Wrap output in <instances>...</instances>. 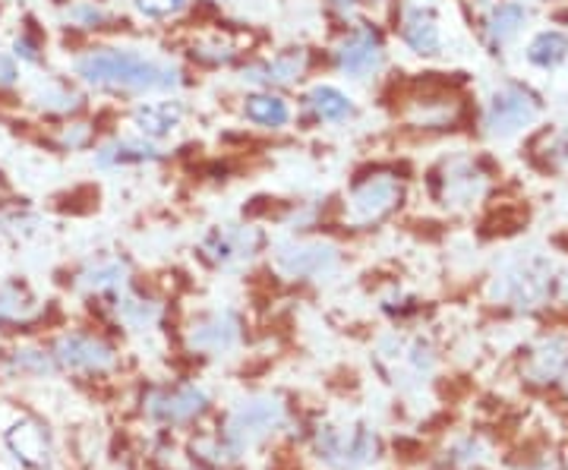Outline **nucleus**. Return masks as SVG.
<instances>
[{"label": "nucleus", "mask_w": 568, "mask_h": 470, "mask_svg": "<svg viewBox=\"0 0 568 470\" xmlns=\"http://www.w3.org/2000/svg\"><path fill=\"white\" fill-rule=\"evenodd\" d=\"M73 73L111 95H159L183 85V73L174 63L140 48H89L73 61Z\"/></svg>", "instance_id": "1"}, {"label": "nucleus", "mask_w": 568, "mask_h": 470, "mask_svg": "<svg viewBox=\"0 0 568 470\" xmlns=\"http://www.w3.org/2000/svg\"><path fill=\"white\" fill-rule=\"evenodd\" d=\"M316 451L323 454L332 468L338 470H357L376 451V436L366 423H323L316 430Z\"/></svg>", "instance_id": "2"}, {"label": "nucleus", "mask_w": 568, "mask_h": 470, "mask_svg": "<svg viewBox=\"0 0 568 470\" xmlns=\"http://www.w3.org/2000/svg\"><path fill=\"white\" fill-rule=\"evenodd\" d=\"M402 196H405V186L395 174H366L347 193L345 218L354 227L376 225L402 203Z\"/></svg>", "instance_id": "3"}, {"label": "nucleus", "mask_w": 568, "mask_h": 470, "mask_svg": "<svg viewBox=\"0 0 568 470\" xmlns=\"http://www.w3.org/2000/svg\"><path fill=\"white\" fill-rule=\"evenodd\" d=\"M386 63V41L373 22H354L335 44V67L347 80H369Z\"/></svg>", "instance_id": "4"}, {"label": "nucleus", "mask_w": 568, "mask_h": 470, "mask_svg": "<svg viewBox=\"0 0 568 470\" xmlns=\"http://www.w3.org/2000/svg\"><path fill=\"white\" fill-rule=\"evenodd\" d=\"M265 234L253 225H219L209 227L200 241V253L215 268H237L256 259L263 249Z\"/></svg>", "instance_id": "5"}, {"label": "nucleus", "mask_w": 568, "mask_h": 470, "mask_svg": "<svg viewBox=\"0 0 568 470\" xmlns=\"http://www.w3.org/2000/svg\"><path fill=\"white\" fill-rule=\"evenodd\" d=\"M342 263V249L328 241H287L275 246V268L284 278L306 282V278H325Z\"/></svg>", "instance_id": "6"}, {"label": "nucleus", "mask_w": 568, "mask_h": 470, "mask_svg": "<svg viewBox=\"0 0 568 470\" xmlns=\"http://www.w3.org/2000/svg\"><path fill=\"white\" fill-rule=\"evenodd\" d=\"M244 323L234 309H212L196 316L186 328V345L200 354H227L241 345Z\"/></svg>", "instance_id": "7"}, {"label": "nucleus", "mask_w": 568, "mask_h": 470, "mask_svg": "<svg viewBox=\"0 0 568 470\" xmlns=\"http://www.w3.org/2000/svg\"><path fill=\"white\" fill-rule=\"evenodd\" d=\"M282 420L284 408L275 398H250V401H244L241 408L231 413L224 436H227V442H231L234 449L241 451L244 446H250V442L268 436L275 427H282Z\"/></svg>", "instance_id": "8"}, {"label": "nucleus", "mask_w": 568, "mask_h": 470, "mask_svg": "<svg viewBox=\"0 0 568 470\" xmlns=\"http://www.w3.org/2000/svg\"><path fill=\"white\" fill-rule=\"evenodd\" d=\"M310 70V51L294 44L278 51L272 61H253L241 70V80L256 85V89H272V85H294Z\"/></svg>", "instance_id": "9"}, {"label": "nucleus", "mask_w": 568, "mask_h": 470, "mask_svg": "<svg viewBox=\"0 0 568 470\" xmlns=\"http://www.w3.org/2000/svg\"><path fill=\"white\" fill-rule=\"evenodd\" d=\"M54 360L61 367L80 369V372H108L118 364V354H114L111 345H104L102 338L73 331V335H63L61 341H58Z\"/></svg>", "instance_id": "10"}, {"label": "nucleus", "mask_w": 568, "mask_h": 470, "mask_svg": "<svg viewBox=\"0 0 568 470\" xmlns=\"http://www.w3.org/2000/svg\"><path fill=\"white\" fill-rule=\"evenodd\" d=\"M537 111H540V104L530 92L518 89V85H506L489 102L487 126L493 133H515V130L528 126L537 117Z\"/></svg>", "instance_id": "11"}, {"label": "nucleus", "mask_w": 568, "mask_h": 470, "mask_svg": "<svg viewBox=\"0 0 568 470\" xmlns=\"http://www.w3.org/2000/svg\"><path fill=\"white\" fill-rule=\"evenodd\" d=\"M209 405L203 389L196 386H178V389H159L145 398V410L162 420V423H186L193 417H200Z\"/></svg>", "instance_id": "12"}, {"label": "nucleus", "mask_w": 568, "mask_h": 470, "mask_svg": "<svg viewBox=\"0 0 568 470\" xmlns=\"http://www.w3.org/2000/svg\"><path fill=\"white\" fill-rule=\"evenodd\" d=\"M186 108L178 99H162V102H140L133 108V126L142 140H164L181 130Z\"/></svg>", "instance_id": "13"}, {"label": "nucleus", "mask_w": 568, "mask_h": 470, "mask_svg": "<svg viewBox=\"0 0 568 470\" xmlns=\"http://www.w3.org/2000/svg\"><path fill=\"white\" fill-rule=\"evenodd\" d=\"M162 159L159 145L142 136H118L108 140L95 149V164L102 171H121V167H140V164H152Z\"/></svg>", "instance_id": "14"}, {"label": "nucleus", "mask_w": 568, "mask_h": 470, "mask_svg": "<svg viewBox=\"0 0 568 470\" xmlns=\"http://www.w3.org/2000/svg\"><path fill=\"white\" fill-rule=\"evenodd\" d=\"M304 114L313 123H347L357 117V102L338 85H313L304 95Z\"/></svg>", "instance_id": "15"}, {"label": "nucleus", "mask_w": 568, "mask_h": 470, "mask_svg": "<svg viewBox=\"0 0 568 470\" xmlns=\"http://www.w3.org/2000/svg\"><path fill=\"white\" fill-rule=\"evenodd\" d=\"M402 41L414 54H436L443 48V32L433 7H402Z\"/></svg>", "instance_id": "16"}, {"label": "nucleus", "mask_w": 568, "mask_h": 470, "mask_svg": "<svg viewBox=\"0 0 568 470\" xmlns=\"http://www.w3.org/2000/svg\"><path fill=\"white\" fill-rule=\"evenodd\" d=\"M439 190H443V200L446 203H470L480 196L484 190V174L474 167V162L467 159H455L443 167L439 174Z\"/></svg>", "instance_id": "17"}, {"label": "nucleus", "mask_w": 568, "mask_h": 470, "mask_svg": "<svg viewBox=\"0 0 568 470\" xmlns=\"http://www.w3.org/2000/svg\"><path fill=\"white\" fill-rule=\"evenodd\" d=\"M32 104L44 111V114H58V117H70V114H77L82 111V92L77 85H70L67 80H58V76H48V80H41L36 85V92H32Z\"/></svg>", "instance_id": "18"}, {"label": "nucleus", "mask_w": 568, "mask_h": 470, "mask_svg": "<svg viewBox=\"0 0 568 470\" xmlns=\"http://www.w3.org/2000/svg\"><path fill=\"white\" fill-rule=\"evenodd\" d=\"M244 117L263 130H284L291 123V104L284 102L278 92L260 89L244 99Z\"/></svg>", "instance_id": "19"}, {"label": "nucleus", "mask_w": 568, "mask_h": 470, "mask_svg": "<svg viewBox=\"0 0 568 470\" xmlns=\"http://www.w3.org/2000/svg\"><path fill=\"white\" fill-rule=\"evenodd\" d=\"M7 442H10V449L17 451V458H22L26 464H32V468H41L44 461H48V454H51V446H48V436L41 430L39 423H17L13 430L7 432Z\"/></svg>", "instance_id": "20"}, {"label": "nucleus", "mask_w": 568, "mask_h": 470, "mask_svg": "<svg viewBox=\"0 0 568 470\" xmlns=\"http://www.w3.org/2000/svg\"><path fill=\"white\" fill-rule=\"evenodd\" d=\"M126 275H130V266L123 259H99L89 268H82L80 285L95 290V294H111L118 297L123 287H126Z\"/></svg>", "instance_id": "21"}, {"label": "nucleus", "mask_w": 568, "mask_h": 470, "mask_svg": "<svg viewBox=\"0 0 568 470\" xmlns=\"http://www.w3.org/2000/svg\"><path fill=\"white\" fill-rule=\"evenodd\" d=\"M118 316H121L123 323L130 328H152L159 323V316H162V307L152 300V297H142V294H126L121 290L118 294Z\"/></svg>", "instance_id": "22"}, {"label": "nucleus", "mask_w": 568, "mask_h": 470, "mask_svg": "<svg viewBox=\"0 0 568 470\" xmlns=\"http://www.w3.org/2000/svg\"><path fill=\"white\" fill-rule=\"evenodd\" d=\"M63 22L73 29H82V32H92V29H104L111 22V10L102 0H73L63 10Z\"/></svg>", "instance_id": "23"}, {"label": "nucleus", "mask_w": 568, "mask_h": 470, "mask_svg": "<svg viewBox=\"0 0 568 470\" xmlns=\"http://www.w3.org/2000/svg\"><path fill=\"white\" fill-rule=\"evenodd\" d=\"M528 22V10L521 3H499L493 13H489V39L493 41H508L521 25Z\"/></svg>", "instance_id": "24"}, {"label": "nucleus", "mask_w": 568, "mask_h": 470, "mask_svg": "<svg viewBox=\"0 0 568 470\" xmlns=\"http://www.w3.org/2000/svg\"><path fill=\"white\" fill-rule=\"evenodd\" d=\"M566 51L568 41L562 32H540V35L528 44V61L549 70V67H556V63L566 58Z\"/></svg>", "instance_id": "25"}, {"label": "nucleus", "mask_w": 568, "mask_h": 470, "mask_svg": "<svg viewBox=\"0 0 568 470\" xmlns=\"http://www.w3.org/2000/svg\"><path fill=\"white\" fill-rule=\"evenodd\" d=\"M36 309L32 294L17 282H0V323L7 319H26Z\"/></svg>", "instance_id": "26"}, {"label": "nucleus", "mask_w": 568, "mask_h": 470, "mask_svg": "<svg viewBox=\"0 0 568 470\" xmlns=\"http://www.w3.org/2000/svg\"><path fill=\"white\" fill-rule=\"evenodd\" d=\"M234 58H237V48L231 41H224L222 35L200 39L193 44V61H200L203 67H227Z\"/></svg>", "instance_id": "27"}, {"label": "nucleus", "mask_w": 568, "mask_h": 470, "mask_svg": "<svg viewBox=\"0 0 568 470\" xmlns=\"http://www.w3.org/2000/svg\"><path fill=\"white\" fill-rule=\"evenodd\" d=\"M41 225V218L36 212H29V208H0V234H7V237H29V234H36Z\"/></svg>", "instance_id": "28"}, {"label": "nucleus", "mask_w": 568, "mask_h": 470, "mask_svg": "<svg viewBox=\"0 0 568 470\" xmlns=\"http://www.w3.org/2000/svg\"><path fill=\"white\" fill-rule=\"evenodd\" d=\"M133 7L145 20L168 22L174 20V17H181L183 10L190 7V0H133Z\"/></svg>", "instance_id": "29"}, {"label": "nucleus", "mask_w": 568, "mask_h": 470, "mask_svg": "<svg viewBox=\"0 0 568 470\" xmlns=\"http://www.w3.org/2000/svg\"><path fill=\"white\" fill-rule=\"evenodd\" d=\"M89 143H92V126L82 121L67 123L58 133V145H61L63 152H77V149H85Z\"/></svg>", "instance_id": "30"}, {"label": "nucleus", "mask_w": 568, "mask_h": 470, "mask_svg": "<svg viewBox=\"0 0 568 470\" xmlns=\"http://www.w3.org/2000/svg\"><path fill=\"white\" fill-rule=\"evenodd\" d=\"M13 58L22 63H29V67H39L41 63V41L32 35V32H20L17 39H13Z\"/></svg>", "instance_id": "31"}, {"label": "nucleus", "mask_w": 568, "mask_h": 470, "mask_svg": "<svg viewBox=\"0 0 568 470\" xmlns=\"http://www.w3.org/2000/svg\"><path fill=\"white\" fill-rule=\"evenodd\" d=\"M13 364L20 369H32V372H48V369H54V354H44V350H17V357H13Z\"/></svg>", "instance_id": "32"}, {"label": "nucleus", "mask_w": 568, "mask_h": 470, "mask_svg": "<svg viewBox=\"0 0 568 470\" xmlns=\"http://www.w3.org/2000/svg\"><path fill=\"white\" fill-rule=\"evenodd\" d=\"M17 82H20V67L7 51H0V85L7 89V85H17Z\"/></svg>", "instance_id": "33"}, {"label": "nucleus", "mask_w": 568, "mask_h": 470, "mask_svg": "<svg viewBox=\"0 0 568 470\" xmlns=\"http://www.w3.org/2000/svg\"><path fill=\"white\" fill-rule=\"evenodd\" d=\"M332 3H335V7H342V10H351V7H354L357 0H332Z\"/></svg>", "instance_id": "34"}, {"label": "nucleus", "mask_w": 568, "mask_h": 470, "mask_svg": "<svg viewBox=\"0 0 568 470\" xmlns=\"http://www.w3.org/2000/svg\"><path fill=\"white\" fill-rule=\"evenodd\" d=\"M58 3H67V0H58Z\"/></svg>", "instance_id": "35"}, {"label": "nucleus", "mask_w": 568, "mask_h": 470, "mask_svg": "<svg viewBox=\"0 0 568 470\" xmlns=\"http://www.w3.org/2000/svg\"><path fill=\"white\" fill-rule=\"evenodd\" d=\"M373 3H379V0H373Z\"/></svg>", "instance_id": "36"}]
</instances>
